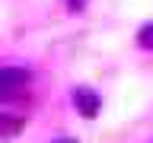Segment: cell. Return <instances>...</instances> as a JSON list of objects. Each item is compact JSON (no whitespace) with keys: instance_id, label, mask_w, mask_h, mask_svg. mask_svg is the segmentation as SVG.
<instances>
[{"instance_id":"cell-2","label":"cell","mask_w":153,"mask_h":143,"mask_svg":"<svg viewBox=\"0 0 153 143\" xmlns=\"http://www.w3.org/2000/svg\"><path fill=\"white\" fill-rule=\"evenodd\" d=\"M74 105L80 108V114L83 118H96V111H99V95L93 92V89H74Z\"/></svg>"},{"instance_id":"cell-5","label":"cell","mask_w":153,"mask_h":143,"mask_svg":"<svg viewBox=\"0 0 153 143\" xmlns=\"http://www.w3.org/2000/svg\"><path fill=\"white\" fill-rule=\"evenodd\" d=\"M70 7H76V10H80V7H83V0H70Z\"/></svg>"},{"instance_id":"cell-3","label":"cell","mask_w":153,"mask_h":143,"mask_svg":"<svg viewBox=\"0 0 153 143\" xmlns=\"http://www.w3.org/2000/svg\"><path fill=\"white\" fill-rule=\"evenodd\" d=\"M19 130H22V118L0 111V137H13V133H19Z\"/></svg>"},{"instance_id":"cell-4","label":"cell","mask_w":153,"mask_h":143,"mask_svg":"<svg viewBox=\"0 0 153 143\" xmlns=\"http://www.w3.org/2000/svg\"><path fill=\"white\" fill-rule=\"evenodd\" d=\"M137 45L140 48H153V26H143L137 32Z\"/></svg>"},{"instance_id":"cell-1","label":"cell","mask_w":153,"mask_h":143,"mask_svg":"<svg viewBox=\"0 0 153 143\" xmlns=\"http://www.w3.org/2000/svg\"><path fill=\"white\" fill-rule=\"evenodd\" d=\"M29 70L26 67H0V95L3 99H13L29 86Z\"/></svg>"},{"instance_id":"cell-6","label":"cell","mask_w":153,"mask_h":143,"mask_svg":"<svg viewBox=\"0 0 153 143\" xmlns=\"http://www.w3.org/2000/svg\"><path fill=\"white\" fill-rule=\"evenodd\" d=\"M64 143H74V140H64Z\"/></svg>"}]
</instances>
